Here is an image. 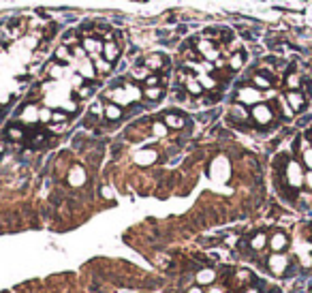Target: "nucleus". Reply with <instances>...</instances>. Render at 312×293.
Returning <instances> with one entry per match:
<instances>
[{
	"mask_svg": "<svg viewBox=\"0 0 312 293\" xmlns=\"http://www.w3.org/2000/svg\"><path fill=\"white\" fill-rule=\"evenodd\" d=\"M272 84H274V77L267 73H257L252 77V86L259 88V90H267V88H272Z\"/></svg>",
	"mask_w": 312,
	"mask_h": 293,
	"instance_id": "0eeeda50",
	"label": "nucleus"
},
{
	"mask_svg": "<svg viewBox=\"0 0 312 293\" xmlns=\"http://www.w3.org/2000/svg\"><path fill=\"white\" fill-rule=\"evenodd\" d=\"M145 67H148L152 73H158L167 67V58L161 56V54H152V56L145 58Z\"/></svg>",
	"mask_w": 312,
	"mask_h": 293,
	"instance_id": "39448f33",
	"label": "nucleus"
},
{
	"mask_svg": "<svg viewBox=\"0 0 312 293\" xmlns=\"http://www.w3.org/2000/svg\"><path fill=\"white\" fill-rule=\"evenodd\" d=\"M144 84L145 86H161V75H158V73H150L148 77L144 79Z\"/></svg>",
	"mask_w": 312,
	"mask_h": 293,
	"instance_id": "f3484780",
	"label": "nucleus"
},
{
	"mask_svg": "<svg viewBox=\"0 0 312 293\" xmlns=\"http://www.w3.org/2000/svg\"><path fill=\"white\" fill-rule=\"evenodd\" d=\"M120 49H122V48H118L114 41H107V43L103 45V56L107 58L109 62H116V60H118V56H120Z\"/></svg>",
	"mask_w": 312,
	"mask_h": 293,
	"instance_id": "6e6552de",
	"label": "nucleus"
},
{
	"mask_svg": "<svg viewBox=\"0 0 312 293\" xmlns=\"http://www.w3.org/2000/svg\"><path fill=\"white\" fill-rule=\"evenodd\" d=\"M197 51H199V54H201L203 58H208V60H216V58L220 56V49H216V48H214V43H212V41H208V39L199 41Z\"/></svg>",
	"mask_w": 312,
	"mask_h": 293,
	"instance_id": "7ed1b4c3",
	"label": "nucleus"
},
{
	"mask_svg": "<svg viewBox=\"0 0 312 293\" xmlns=\"http://www.w3.org/2000/svg\"><path fill=\"white\" fill-rule=\"evenodd\" d=\"M103 41H98V39H94V37H90V39H86L84 41V49H86V54L88 56H101L103 54Z\"/></svg>",
	"mask_w": 312,
	"mask_h": 293,
	"instance_id": "423d86ee",
	"label": "nucleus"
},
{
	"mask_svg": "<svg viewBox=\"0 0 312 293\" xmlns=\"http://www.w3.org/2000/svg\"><path fill=\"white\" fill-rule=\"evenodd\" d=\"M92 60H94V69H96V73H98V75H107V73H111V62H109L105 56H94Z\"/></svg>",
	"mask_w": 312,
	"mask_h": 293,
	"instance_id": "9d476101",
	"label": "nucleus"
},
{
	"mask_svg": "<svg viewBox=\"0 0 312 293\" xmlns=\"http://www.w3.org/2000/svg\"><path fill=\"white\" fill-rule=\"evenodd\" d=\"M56 60H62V62H69L71 58H73V51H71L67 45H60V48L56 49V54H54Z\"/></svg>",
	"mask_w": 312,
	"mask_h": 293,
	"instance_id": "2eb2a0df",
	"label": "nucleus"
},
{
	"mask_svg": "<svg viewBox=\"0 0 312 293\" xmlns=\"http://www.w3.org/2000/svg\"><path fill=\"white\" fill-rule=\"evenodd\" d=\"M274 111H272V107L269 105H255L252 107V118H255L259 124L261 126H265V124H269V122H274Z\"/></svg>",
	"mask_w": 312,
	"mask_h": 293,
	"instance_id": "f257e3e1",
	"label": "nucleus"
},
{
	"mask_svg": "<svg viewBox=\"0 0 312 293\" xmlns=\"http://www.w3.org/2000/svg\"><path fill=\"white\" fill-rule=\"evenodd\" d=\"M184 118H182V116H178V114H167L165 116V124H167L169 128H182L184 126Z\"/></svg>",
	"mask_w": 312,
	"mask_h": 293,
	"instance_id": "ddd939ff",
	"label": "nucleus"
},
{
	"mask_svg": "<svg viewBox=\"0 0 312 293\" xmlns=\"http://www.w3.org/2000/svg\"><path fill=\"white\" fill-rule=\"evenodd\" d=\"M184 56H186V58H191V60H195V58H199V54H197L195 49H186V51H184Z\"/></svg>",
	"mask_w": 312,
	"mask_h": 293,
	"instance_id": "6ab92c4d",
	"label": "nucleus"
},
{
	"mask_svg": "<svg viewBox=\"0 0 312 293\" xmlns=\"http://www.w3.org/2000/svg\"><path fill=\"white\" fill-rule=\"evenodd\" d=\"M287 88L289 90H302V77L299 75H287Z\"/></svg>",
	"mask_w": 312,
	"mask_h": 293,
	"instance_id": "dca6fc26",
	"label": "nucleus"
},
{
	"mask_svg": "<svg viewBox=\"0 0 312 293\" xmlns=\"http://www.w3.org/2000/svg\"><path fill=\"white\" fill-rule=\"evenodd\" d=\"M240 103H257L261 101V90L259 88H252V86H246L240 90Z\"/></svg>",
	"mask_w": 312,
	"mask_h": 293,
	"instance_id": "20e7f679",
	"label": "nucleus"
},
{
	"mask_svg": "<svg viewBox=\"0 0 312 293\" xmlns=\"http://www.w3.org/2000/svg\"><path fill=\"white\" fill-rule=\"evenodd\" d=\"M62 73H64V67H62V64L54 62V64H51V67H49V75H51V77H60Z\"/></svg>",
	"mask_w": 312,
	"mask_h": 293,
	"instance_id": "a211bd4d",
	"label": "nucleus"
},
{
	"mask_svg": "<svg viewBox=\"0 0 312 293\" xmlns=\"http://www.w3.org/2000/svg\"><path fill=\"white\" fill-rule=\"evenodd\" d=\"M103 116H105L107 120L114 122V120H118V118H122V107H120L118 103H107V105H105V109H103Z\"/></svg>",
	"mask_w": 312,
	"mask_h": 293,
	"instance_id": "1a4fd4ad",
	"label": "nucleus"
},
{
	"mask_svg": "<svg viewBox=\"0 0 312 293\" xmlns=\"http://www.w3.org/2000/svg\"><path fill=\"white\" fill-rule=\"evenodd\" d=\"M244 60H246V51H244V49H238V51H235V54L231 56V60H229V69L238 71V69L244 67Z\"/></svg>",
	"mask_w": 312,
	"mask_h": 293,
	"instance_id": "f8f14e48",
	"label": "nucleus"
},
{
	"mask_svg": "<svg viewBox=\"0 0 312 293\" xmlns=\"http://www.w3.org/2000/svg\"><path fill=\"white\" fill-rule=\"evenodd\" d=\"M287 103H289L291 111H302L306 107V95L302 90H287Z\"/></svg>",
	"mask_w": 312,
	"mask_h": 293,
	"instance_id": "f03ea898",
	"label": "nucleus"
},
{
	"mask_svg": "<svg viewBox=\"0 0 312 293\" xmlns=\"http://www.w3.org/2000/svg\"><path fill=\"white\" fill-rule=\"evenodd\" d=\"M144 97H148L150 101H161V98H163V88L161 86H145Z\"/></svg>",
	"mask_w": 312,
	"mask_h": 293,
	"instance_id": "4468645a",
	"label": "nucleus"
},
{
	"mask_svg": "<svg viewBox=\"0 0 312 293\" xmlns=\"http://www.w3.org/2000/svg\"><path fill=\"white\" fill-rule=\"evenodd\" d=\"M184 84H186V90L191 92V95H201L203 92V86H201V81H199L197 77H192V75H186V79H184Z\"/></svg>",
	"mask_w": 312,
	"mask_h": 293,
	"instance_id": "9b49d317",
	"label": "nucleus"
}]
</instances>
